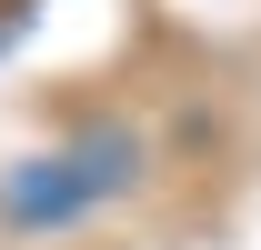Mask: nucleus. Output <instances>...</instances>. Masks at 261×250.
Here are the masks:
<instances>
[{
    "mask_svg": "<svg viewBox=\"0 0 261 250\" xmlns=\"http://www.w3.org/2000/svg\"><path fill=\"white\" fill-rule=\"evenodd\" d=\"M121 180H130V140L100 130V140H81V150H61V160L10 170V180H0V210L20 220V230H70V220L91 210V200H111Z\"/></svg>",
    "mask_w": 261,
    "mask_h": 250,
    "instance_id": "f257e3e1",
    "label": "nucleus"
}]
</instances>
